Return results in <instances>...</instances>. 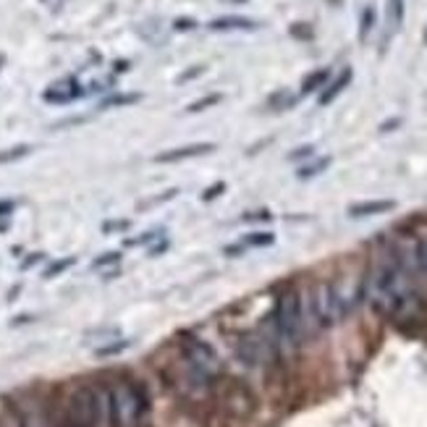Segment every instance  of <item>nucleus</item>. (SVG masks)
<instances>
[{"label":"nucleus","mask_w":427,"mask_h":427,"mask_svg":"<svg viewBox=\"0 0 427 427\" xmlns=\"http://www.w3.org/2000/svg\"><path fill=\"white\" fill-rule=\"evenodd\" d=\"M126 341H123V344H113V346H105V349H97V354L100 356H107V354H119V351H123V349H126Z\"/></svg>","instance_id":"obj_26"},{"label":"nucleus","mask_w":427,"mask_h":427,"mask_svg":"<svg viewBox=\"0 0 427 427\" xmlns=\"http://www.w3.org/2000/svg\"><path fill=\"white\" fill-rule=\"evenodd\" d=\"M417 262L422 265V270L427 273V238L419 244V247H417Z\"/></svg>","instance_id":"obj_25"},{"label":"nucleus","mask_w":427,"mask_h":427,"mask_svg":"<svg viewBox=\"0 0 427 427\" xmlns=\"http://www.w3.org/2000/svg\"><path fill=\"white\" fill-rule=\"evenodd\" d=\"M328 166H331V157H320V160H315V163H309V166L299 168V178L317 176V173H322V171H325Z\"/></svg>","instance_id":"obj_14"},{"label":"nucleus","mask_w":427,"mask_h":427,"mask_svg":"<svg viewBox=\"0 0 427 427\" xmlns=\"http://www.w3.org/2000/svg\"><path fill=\"white\" fill-rule=\"evenodd\" d=\"M110 401H113V427H139L147 415V399L144 393L121 380L110 385Z\"/></svg>","instance_id":"obj_4"},{"label":"nucleus","mask_w":427,"mask_h":427,"mask_svg":"<svg viewBox=\"0 0 427 427\" xmlns=\"http://www.w3.org/2000/svg\"><path fill=\"white\" fill-rule=\"evenodd\" d=\"M331 79V69H317V71H312L304 76V82H302V95H309V92H317L322 84Z\"/></svg>","instance_id":"obj_12"},{"label":"nucleus","mask_w":427,"mask_h":427,"mask_svg":"<svg viewBox=\"0 0 427 427\" xmlns=\"http://www.w3.org/2000/svg\"><path fill=\"white\" fill-rule=\"evenodd\" d=\"M181 354H184V359L189 362L191 367L200 369L202 375L210 380H213L215 375H220V369H223L220 356L215 354L213 346L200 341V338H194V336H184V338H181Z\"/></svg>","instance_id":"obj_5"},{"label":"nucleus","mask_w":427,"mask_h":427,"mask_svg":"<svg viewBox=\"0 0 427 427\" xmlns=\"http://www.w3.org/2000/svg\"><path fill=\"white\" fill-rule=\"evenodd\" d=\"M372 26H375V11H372V8H365V11H362V26H359V40H367Z\"/></svg>","instance_id":"obj_17"},{"label":"nucleus","mask_w":427,"mask_h":427,"mask_svg":"<svg viewBox=\"0 0 427 427\" xmlns=\"http://www.w3.org/2000/svg\"><path fill=\"white\" fill-rule=\"evenodd\" d=\"M194 26H197V21L189 19V16H184V19H176V21H173V29H176V32H191Z\"/></svg>","instance_id":"obj_21"},{"label":"nucleus","mask_w":427,"mask_h":427,"mask_svg":"<svg viewBox=\"0 0 427 427\" xmlns=\"http://www.w3.org/2000/svg\"><path fill=\"white\" fill-rule=\"evenodd\" d=\"M291 35L297 37V40H309V37H312V29H309V24H294L291 26Z\"/></svg>","instance_id":"obj_23"},{"label":"nucleus","mask_w":427,"mask_h":427,"mask_svg":"<svg viewBox=\"0 0 427 427\" xmlns=\"http://www.w3.org/2000/svg\"><path fill=\"white\" fill-rule=\"evenodd\" d=\"M71 265H73V257H66V260H60V262H53L48 270H45V278H53V275L63 273V270H66V268H71Z\"/></svg>","instance_id":"obj_18"},{"label":"nucleus","mask_w":427,"mask_h":427,"mask_svg":"<svg viewBox=\"0 0 427 427\" xmlns=\"http://www.w3.org/2000/svg\"><path fill=\"white\" fill-rule=\"evenodd\" d=\"M210 29L213 32H236V29H257V21L254 19H247V16H220V19H213L210 21Z\"/></svg>","instance_id":"obj_9"},{"label":"nucleus","mask_w":427,"mask_h":427,"mask_svg":"<svg viewBox=\"0 0 427 427\" xmlns=\"http://www.w3.org/2000/svg\"><path fill=\"white\" fill-rule=\"evenodd\" d=\"M220 100H223V95H218V92H215V95H207V97H202V100H194L186 110H189V113H202V110H207V107L218 105Z\"/></svg>","instance_id":"obj_16"},{"label":"nucleus","mask_w":427,"mask_h":427,"mask_svg":"<svg viewBox=\"0 0 427 427\" xmlns=\"http://www.w3.org/2000/svg\"><path fill=\"white\" fill-rule=\"evenodd\" d=\"M270 331H273L278 349H297L307 333L304 325V304H302V294L299 291H286L275 302V312L270 317Z\"/></svg>","instance_id":"obj_3"},{"label":"nucleus","mask_w":427,"mask_h":427,"mask_svg":"<svg viewBox=\"0 0 427 427\" xmlns=\"http://www.w3.org/2000/svg\"><path fill=\"white\" fill-rule=\"evenodd\" d=\"M351 79H354V71H351V69H344V71L338 73V76L325 87V92L320 95V105H331L333 100H336V97L341 95L346 87L351 84Z\"/></svg>","instance_id":"obj_11"},{"label":"nucleus","mask_w":427,"mask_h":427,"mask_svg":"<svg viewBox=\"0 0 427 427\" xmlns=\"http://www.w3.org/2000/svg\"><path fill=\"white\" fill-rule=\"evenodd\" d=\"M82 87L76 84V79H63V82L48 87V92L42 95L45 103H55V105H66V103H73L76 97H82Z\"/></svg>","instance_id":"obj_6"},{"label":"nucleus","mask_w":427,"mask_h":427,"mask_svg":"<svg viewBox=\"0 0 427 427\" xmlns=\"http://www.w3.org/2000/svg\"><path fill=\"white\" fill-rule=\"evenodd\" d=\"M250 247H265V244H273V234H252L247 238Z\"/></svg>","instance_id":"obj_19"},{"label":"nucleus","mask_w":427,"mask_h":427,"mask_svg":"<svg viewBox=\"0 0 427 427\" xmlns=\"http://www.w3.org/2000/svg\"><path fill=\"white\" fill-rule=\"evenodd\" d=\"M13 207H16V202H13V200H0V218L11 215V213H13Z\"/></svg>","instance_id":"obj_29"},{"label":"nucleus","mask_w":427,"mask_h":427,"mask_svg":"<svg viewBox=\"0 0 427 427\" xmlns=\"http://www.w3.org/2000/svg\"><path fill=\"white\" fill-rule=\"evenodd\" d=\"M220 191H226V184H223V181H218V184H213L210 189H204V194H202V200H204V202L215 200V197H218Z\"/></svg>","instance_id":"obj_22"},{"label":"nucleus","mask_w":427,"mask_h":427,"mask_svg":"<svg viewBox=\"0 0 427 427\" xmlns=\"http://www.w3.org/2000/svg\"><path fill=\"white\" fill-rule=\"evenodd\" d=\"M113 228H129V220H121V223H105V231H113Z\"/></svg>","instance_id":"obj_30"},{"label":"nucleus","mask_w":427,"mask_h":427,"mask_svg":"<svg viewBox=\"0 0 427 427\" xmlns=\"http://www.w3.org/2000/svg\"><path fill=\"white\" fill-rule=\"evenodd\" d=\"M139 100V95H116L110 97V100H105V107L107 105H131V103H137Z\"/></svg>","instance_id":"obj_20"},{"label":"nucleus","mask_w":427,"mask_h":427,"mask_svg":"<svg viewBox=\"0 0 427 427\" xmlns=\"http://www.w3.org/2000/svg\"><path fill=\"white\" fill-rule=\"evenodd\" d=\"M32 152V147L29 144H16L11 150H6V152H0V163H11V160H21L26 155Z\"/></svg>","instance_id":"obj_15"},{"label":"nucleus","mask_w":427,"mask_h":427,"mask_svg":"<svg viewBox=\"0 0 427 427\" xmlns=\"http://www.w3.org/2000/svg\"><path fill=\"white\" fill-rule=\"evenodd\" d=\"M359 299L362 288H351L349 284H317L307 299H302L307 333L333 328L359 304Z\"/></svg>","instance_id":"obj_2"},{"label":"nucleus","mask_w":427,"mask_h":427,"mask_svg":"<svg viewBox=\"0 0 427 427\" xmlns=\"http://www.w3.org/2000/svg\"><path fill=\"white\" fill-rule=\"evenodd\" d=\"M200 73H204V66H191V71L181 73V76H178V82H189V79L200 76Z\"/></svg>","instance_id":"obj_27"},{"label":"nucleus","mask_w":427,"mask_h":427,"mask_svg":"<svg viewBox=\"0 0 427 427\" xmlns=\"http://www.w3.org/2000/svg\"><path fill=\"white\" fill-rule=\"evenodd\" d=\"M396 204L391 200H372V202H356L349 207V215H354V218H367V215H383L393 210Z\"/></svg>","instance_id":"obj_10"},{"label":"nucleus","mask_w":427,"mask_h":427,"mask_svg":"<svg viewBox=\"0 0 427 427\" xmlns=\"http://www.w3.org/2000/svg\"><path fill=\"white\" fill-rule=\"evenodd\" d=\"M336 3H338V0H336Z\"/></svg>","instance_id":"obj_33"},{"label":"nucleus","mask_w":427,"mask_h":427,"mask_svg":"<svg viewBox=\"0 0 427 427\" xmlns=\"http://www.w3.org/2000/svg\"><path fill=\"white\" fill-rule=\"evenodd\" d=\"M213 150H215L213 142L186 144V147H176V150H168V152L155 155V163H178V160H186V157H197V155H207V152H213Z\"/></svg>","instance_id":"obj_7"},{"label":"nucleus","mask_w":427,"mask_h":427,"mask_svg":"<svg viewBox=\"0 0 427 427\" xmlns=\"http://www.w3.org/2000/svg\"><path fill=\"white\" fill-rule=\"evenodd\" d=\"M403 21V0H388V26L399 29Z\"/></svg>","instance_id":"obj_13"},{"label":"nucleus","mask_w":427,"mask_h":427,"mask_svg":"<svg viewBox=\"0 0 427 427\" xmlns=\"http://www.w3.org/2000/svg\"><path fill=\"white\" fill-rule=\"evenodd\" d=\"M119 260H121L119 252H107V254H103L100 260H95V268H103V265H116Z\"/></svg>","instance_id":"obj_24"},{"label":"nucleus","mask_w":427,"mask_h":427,"mask_svg":"<svg viewBox=\"0 0 427 427\" xmlns=\"http://www.w3.org/2000/svg\"><path fill=\"white\" fill-rule=\"evenodd\" d=\"M362 297L393 320H415L422 315V297L399 262L378 265L362 286Z\"/></svg>","instance_id":"obj_1"},{"label":"nucleus","mask_w":427,"mask_h":427,"mask_svg":"<svg viewBox=\"0 0 427 427\" xmlns=\"http://www.w3.org/2000/svg\"><path fill=\"white\" fill-rule=\"evenodd\" d=\"M95 427H113V401L107 385H95Z\"/></svg>","instance_id":"obj_8"},{"label":"nucleus","mask_w":427,"mask_h":427,"mask_svg":"<svg viewBox=\"0 0 427 427\" xmlns=\"http://www.w3.org/2000/svg\"><path fill=\"white\" fill-rule=\"evenodd\" d=\"M393 126H399V119H396V121H388V123H383L380 129H383V131H388V129H393Z\"/></svg>","instance_id":"obj_31"},{"label":"nucleus","mask_w":427,"mask_h":427,"mask_svg":"<svg viewBox=\"0 0 427 427\" xmlns=\"http://www.w3.org/2000/svg\"><path fill=\"white\" fill-rule=\"evenodd\" d=\"M3 63H6V58H3V55H0V69H3Z\"/></svg>","instance_id":"obj_32"},{"label":"nucleus","mask_w":427,"mask_h":427,"mask_svg":"<svg viewBox=\"0 0 427 427\" xmlns=\"http://www.w3.org/2000/svg\"><path fill=\"white\" fill-rule=\"evenodd\" d=\"M312 152H315V147H312V144H307V147H299V150H294V152H291V160H302V157H309Z\"/></svg>","instance_id":"obj_28"}]
</instances>
